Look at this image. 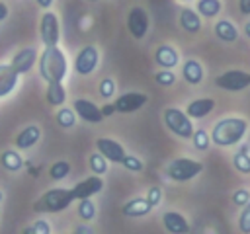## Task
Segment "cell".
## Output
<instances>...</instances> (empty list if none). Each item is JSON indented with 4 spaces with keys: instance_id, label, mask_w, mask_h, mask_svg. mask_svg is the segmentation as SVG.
<instances>
[{
    "instance_id": "ba28073f",
    "label": "cell",
    "mask_w": 250,
    "mask_h": 234,
    "mask_svg": "<svg viewBox=\"0 0 250 234\" xmlns=\"http://www.w3.org/2000/svg\"><path fill=\"white\" fill-rule=\"evenodd\" d=\"M150 27V18L148 12L141 6H133L127 14V29L133 39H145Z\"/></svg>"
},
{
    "instance_id": "3957f363",
    "label": "cell",
    "mask_w": 250,
    "mask_h": 234,
    "mask_svg": "<svg viewBox=\"0 0 250 234\" xmlns=\"http://www.w3.org/2000/svg\"><path fill=\"white\" fill-rule=\"evenodd\" d=\"M74 203V195L72 189L66 187H53L49 191H45L35 203H33V211L35 213H61L64 209H68Z\"/></svg>"
},
{
    "instance_id": "ee69618b",
    "label": "cell",
    "mask_w": 250,
    "mask_h": 234,
    "mask_svg": "<svg viewBox=\"0 0 250 234\" xmlns=\"http://www.w3.org/2000/svg\"><path fill=\"white\" fill-rule=\"evenodd\" d=\"M74 234H92V230H90V228H88V226H78V228H76V232H74Z\"/></svg>"
},
{
    "instance_id": "e575fe53",
    "label": "cell",
    "mask_w": 250,
    "mask_h": 234,
    "mask_svg": "<svg viewBox=\"0 0 250 234\" xmlns=\"http://www.w3.org/2000/svg\"><path fill=\"white\" fill-rule=\"evenodd\" d=\"M115 80L113 78H102L100 80V84H98V92H100V96L102 98H105V99H109L113 94H115Z\"/></svg>"
},
{
    "instance_id": "cb8c5ba5",
    "label": "cell",
    "mask_w": 250,
    "mask_h": 234,
    "mask_svg": "<svg viewBox=\"0 0 250 234\" xmlns=\"http://www.w3.org/2000/svg\"><path fill=\"white\" fill-rule=\"evenodd\" d=\"M45 98H47V103L53 105V107L64 105V101H66V90H64L62 82H51V84H47Z\"/></svg>"
},
{
    "instance_id": "8992f818",
    "label": "cell",
    "mask_w": 250,
    "mask_h": 234,
    "mask_svg": "<svg viewBox=\"0 0 250 234\" xmlns=\"http://www.w3.org/2000/svg\"><path fill=\"white\" fill-rule=\"evenodd\" d=\"M39 37L43 41L45 47H57L59 39H61V25H59V18L55 12L45 10L41 14L39 20Z\"/></svg>"
},
{
    "instance_id": "484cf974",
    "label": "cell",
    "mask_w": 250,
    "mask_h": 234,
    "mask_svg": "<svg viewBox=\"0 0 250 234\" xmlns=\"http://www.w3.org/2000/svg\"><path fill=\"white\" fill-rule=\"evenodd\" d=\"M232 166H234L236 172H240V174H244V176L250 174V152H248V146H246V144H242V146L238 148V152H234V156H232Z\"/></svg>"
},
{
    "instance_id": "1f68e13d",
    "label": "cell",
    "mask_w": 250,
    "mask_h": 234,
    "mask_svg": "<svg viewBox=\"0 0 250 234\" xmlns=\"http://www.w3.org/2000/svg\"><path fill=\"white\" fill-rule=\"evenodd\" d=\"M191 142H193V146L197 150H207L211 146V136H209V133L205 129H197L191 135Z\"/></svg>"
},
{
    "instance_id": "5b68a950",
    "label": "cell",
    "mask_w": 250,
    "mask_h": 234,
    "mask_svg": "<svg viewBox=\"0 0 250 234\" xmlns=\"http://www.w3.org/2000/svg\"><path fill=\"white\" fill-rule=\"evenodd\" d=\"M203 172V164L191 158H174L168 166H166V176L172 181H189L193 177H197Z\"/></svg>"
},
{
    "instance_id": "d4e9b609",
    "label": "cell",
    "mask_w": 250,
    "mask_h": 234,
    "mask_svg": "<svg viewBox=\"0 0 250 234\" xmlns=\"http://www.w3.org/2000/svg\"><path fill=\"white\" fill-rule=\"evenodd\" d=\"M0 164L8 172H20L23 168V158H21L20 150H4L0 154Z\"/></svg>"
},
{
    "instance_id": "8d00e7d4",
    "label": "cell",
    "mask_w": 250,
    "mask_h": 234,
    "mask_svg": "<svg viewBox=\"0 0 250 234\" xmlns=\"http://www.w3.org/2000/svg\"><path fill=\"white\" fill-rule=\"evenodd\" d=\"M154 82L160 84V86H174V82H176V74H174L172 70H164V68H160V70L154 74Z\"/></svg>"
},
{
    "instance_id": "bcb514c9",
    "label": "cell",
    "mask_w": 250,
    "mask_h": 234,
    "mask_svg": "<svg viewBox=\"0 0 250 234\" xmlns=\"http://www.w3.org/2000/svg\"><path fill=\"white\" fill-rule=\"evenodd\" d=\"M2 199H4V193H2V189H0V203H2Z\"/></svg>"
},
{
    "instance_id": "4dcf8cb0",
    "label": "cell",
    "mask_w": 250,
    "mask_h": 234,
    "mask_svg": "<svg viewBox=\"0 0 250 234\" xmlns=\"http://www.w3.org/2000/svg\"><path fill=\"white\" fill-rule=\"evenodd\" d=\"M88 166H90V170H92L96 176H104V174L107 172V160H105L98 150L90 154V158H88Z\"/></svg>"
},
{
    "instance_id": "60d3db41",
    "label": "cell",
    "mask_w": 250,
    "mask_h": 234,
    "mask_svg": "<svg viewBox=\"0 0 250 234\" xmlns=\"http://www.w3.org/2000/svg\"><path fill=\"white\" fill-rule=\"evenodd\" d=\"M100 111H102V115H104V117H109V115H113V113H115V107H113V103H105V105H102V107H100Z\"/></svg>"
},
{
    "instance_id": "9a60e30c",
    "label": "cell",
    "mask_w": 250,
    "mask_h": 234,
    "mask_svg": "<svg viewBox=\"0 0 250 234\" xmlns=\"http://www.w3.org/2000/svg\"><path fill=\"white\" fill-rule=\"evenodd\" d=\"M162 224L168 234H188L189 232L188 218L178 211H166L162 214Z\"/></svg>"
},
{
    "instance_id": "f35d334b",
    "label": "cell",
    "mask_w": 250,
    "mask_h": 234,
    "mask_svg": "<svg viewBox=\"0 0 250 234\" xmlns=\"http://www.w3.org/2000/svg\"><path fill=\"white\" fill-rule=\"evenodd\" d=\"M146 201H148V205L154 209V207H158L160 205V201H162V189L158 187V185H154V187H150L148 191H146Z\"/></svg>"
},
{
    "instance_id": "5bb4252c",
    "label": "cell",
    "mask_w": 250,
    "mask_h": 234,
    "mask_svg": "<svg viewBox=\"0 0 250 234\" xmlns=\"http://www.w3.org/2000/svg\"><path fill=\"white\" fill-rule=\"evenodd\" d=\"M72 189V195H74V201H78V199H92L96 193H100L102 189H104V179H102V176H90V177H86V179H82V181H78L74 187H70Z\"/></svg>"
},
{
    "instance_id": "4316f807",
    "label": "cell",
    "mask_w": 250,
    "mask_h": 234,
    "mask_svg": "<svg viewBox=\"0 0 250 234\" xmlns=\"http://www.w3.org/2000/svg\"><path fill=\"white\" fill-rule=\"evenodd\" d=\"M221 10H223V2L221 0H197V8H195V12L199 16H203V18H207V20L219 16Z\"/></svg>"
},
{
    "instance_id": "836d02e7",
    "label": "cell",
    "mask_w": 250,
    "mask_h": 234,
    "mask_svg": "<svg viewBox=\"0 0 250 234\" xmlns=\"http://www.w3.org/2000/svg\"><path fill=\"white\" fill-rule=\"evenodd\" d=\"M121 166H123L127 172H133V174L143 172V168H145L143 160H141L139 156H133V154H125V158L121 160Z\"/></svg>"
},
{
    "instance_id": "277c9868",
    "label": "cell",
    "mask_w": 250,
    "mask_h": 234,
    "mask_svg": "<svg viewBox=\"0 0 250 234\" xmlns=\"http://www.w3.org/2000/svg\"><path fill=\"white\" fill-rule=\"evenodd\" d=\"M162 121H164L166 129L172 135H176L180 138H186V140L191 138V135L195 131L193 129V121L188 117L186 111H182L178 107H166L164 113H162Z\"/></svg>"
},
{
    "instance_id": "7c38bea8",
    "label": "cell",
    "mask_w": 250,
    "mask_h": 234,
    "mask_svg": "<svg viewBox=\"0 0 250 234\" xmlns=\"http://www.w3.org/2000/svg\"><path fill=\"white\" fill-rule=\"evenodd\" d=\"M96 150L107 160V162H113V164H121V160L125 158V148L117 142V140H113V138H109V136H100L98 140H96Z\"/></svg>"
},
{
    "instance_id": "4fadbf2b",
    "label": "cell",
    "mask_w": 250,
    "mask_h": 234,
    "mask_svg": "<svg viewBox=\"0 0 250 234\" xmlns=\"http://www.w3.org/2000/svg\"><path fill=\"white\" fill-rule=\"evenodd\" d=\"M72 109H74L76 117H80L84 123H92V125H96V123H100V121L104 119L100 107H98L94 101L84 99V98H76L74 103H72Z\"/></svg>"
},
{
    "instance_id": "7dc6e473",
    "label": "cell",
    "mask_w": 250,
    "mask_h": 234,
    "mask_svg": "<svg viewBox=\"0 0 250 234\" xmlns=\"http://www.w3.org/2000/svg\"><path fill=\"white\" fill-rule=\"evenodd\" d=\"M86 2H100V0H86Z\"/></svg>"
},
{
    "instance_id": "f546056e",
    "label": "cell",
    "mask_w": 250,
    "mask_h": 234,
    "mask_svg": "<svg viewBox=\"0 0 250 234\" xmlns=\"http://www.w3.org/2000/svg\"><path fill=\"white\" fill-rule=\"evenodd\" d=\"M78 216L84 222H90L96 218V205L92 199H78Z\"/></svg>"
},
{
    "instance_id": "f1b7e54d",
    "label": "cell",
    "mask_w": 250,
    "mask_h": 234,
    "mask_svg": "<svg viewBox=\"0 0 250 234\" xmlns=\"http://www.w3.org/2000/svg\"><path fill=\"white\" fill-rule=\"evenodd\" d=\"M68 174H70V164H68L66 160H57V162H53L51 168H49V177H51L53 181H61V179H64Z\"/></svg>"
},
{
    "instance_id": "6da1fadb",
    "label": "cell",
    "mask_w": 250,
    "mask_h": 234,
    "mask_svg": "<svg viewBox=\"0 0 250 234\" xmlns=\"http://www.w3.org/2000/svg\"><path fill=\"white\" fill-rule=\"evenodd\" d=\"M248 133V121L244 117H223L211 129V144L217 146H234L240 144Z\"/></svg>"
},
{
    "instance_id": "603a6c76",
    "label": "cell",
    "mask_w": 250,
    "mask_h": 234,
    "mask_svg": "<svg viewBox=\"0 0 250 234\" xmlns=\"http://www.w3.org/2000/svg\"><path fill=\"white\" fill-rule=\"evenodd\" d=\"M213 31H215L217 39H221L223 43H232V41L238 39V29L230 20H219L215 23Z\"/></svg>"
},
{
    "instance_id": "7bdbcfd3",
    "label": "cell",
    "mask_w": 250,
    "mask_h": 234,
    "mask_svg": "<svg viewBox=\"0 0 250 234\" xmlns=\"http://www.w3.org/2000/svg\"><path fill=\"white\" fill-rule=\"evenodd\" d=\"M35 2H37V6H39V8L49 10V8L53 6V2H55V0H35Z\"/></svg>"
},
{
    "instance_id": "c3c4849f",
    "label": "cell",
    "mask_w": 250,
    "mask_h": 234,
    "mask_svg": "<svg viewBox=\"0 0 250 234\" xmlns=\"http://www.w3.org/2000/svg\"><path fill=\"white\" fill-rule=\"evenodd\" d=\"M180 2H189V0H180Z\"/></svg>"
},
{
    "instance_id": "44dd1931",
    "label": "cell",
    "mask_w": 250,
    "mask_h": 234,
    "mask_svg": "<svg viewBox=\"0 0 250 234\" xmlns=\"http://www.w3.org/2000/svg\"><path fill=\"white\" fill-rule=\"evenodd\" d=\"M203 66H201V62L199 60H195V58H188L184 64H182V78L188 82V84H191V86H197V84H201L203 82Z\"/></svg>"
},
{
    "instance_id": "8fae6325",
    "label": "cell",
    "mask_w": 250,
    "mask_h": 234,
    "mask_svg": "<svg viewBox=\"0 0 250 234\" xmlns=\"http://www.w3.org/2000/svg\"><path fill=\"white\" fill-rule=\"evenodd\" d=\"M37 58H39V53H37L35 47H23V49H20L18 53H14V57H12V60H10V66L21 76V74L29 72V70L35 66Z\"/></svg>"
},
{
    "instance_id": "f6af8a7d",
    "label": "cell",
    "mask_w": 250,
    "mask_h": 234,
    "mask_svg": "<svg viewBox=\"0 0 250 234\" xmlns=\"http://www.w3.org/2000/svg\"><path fill=\"white\" fill-rule=\"evenodd\" d=\"M244 33H246V37L250 39V21H246V23H244Z\"/></svg>"
},
{
    "instance_id": "d6a6232c",
    "label": "cell",
    "mask_w": 250,
    "mask_h": 234,
    "mask_svg": "<svg viewBox=\"0 0 250 234\" xmlns=\"http://www.w3.org/2000/svg\"><path fill=\"white\" fill-rule=\"evenodd\" d=\"M21 234H51V224L45 218H37L35 222H31L29 226H25L21 230Z\"/></svg>"
},
{
    "instance_id": "ab89813d",
    "label": "cell",
    "mask_w": 250,
    "mask_h": 234,
    "mask_svg": "<svg viewBox=\"0 0 250 234\" xmlns=\"http://www.w3.org/2000/svg\"><path fill=\"white\" fill-rule=\"evenodd\" d=\"M238 10L242 16H250V0H238Z\"/></svg>"
},
{
    "instance_id": "7a4b0ae2",
    "label": "cell",
    "mask_w": 250,
    "mask_h": 234,
    "mask_svg": "<svg viewBox=\"0 0 250 234\" xmlns=\"http://www.w3.org/2000/svg\"><path fill=\"white\" fill-rule=\"evenodd\" d=\"M39 76L51 84V82H62L68 74V60L66 55L59 47H45L43 53L37 58Z\"/></svg>"
},
{
    "instance_id": "74e56055",
    "label": "cell",
    "mask_w": 250,
    "mask_h": 234,
    "mask_svg": "<svg viewBox=\"0 0 250 234\" xmlns=\"http://www.w3.org/2000/svg\"><path fill=\"white\" fill-rule=\"evenodd\" d=\"M232 203L236 205V207H244L248 201H250V191L246 189V187H238L234 193H232Z\"/></svg>"
},
{
    "instance_id": "e0dca14e",
    "label": "cell",
    "mask_w": 250,
    "mask_h": 234,
    "mask_svg": "<svg viewBox=\"0 0 250 234\" xmlns=\"http://www.w3.org/2000/svg\"><path fill=\"white\" fill-rule=\"evenodd\" d=\"M41 140V129L39 125H27L16 135V148L18 150H29Z\"/></svg>"
},
{
    "instance_id": "30bf717a",
    "label": "cell",
    "mask_w": 250,
    "mask_h": 234,
    "mask_svg": "<svg viewBox=\"0 0 250 234\" xmlns=\"http://www.w3.org/2000/svg\"><path fill=\"white\" fill-rule=\"evenodd\" d=\"M146 101H148L146 94H143V92H127V94H121L113 101V107H115V113H135Z\"/></svg>"
},
{
    "instance_id": "b9f144b4",
    "label": "cell",
    "mask_w": 250,
    "mask_h": 234,
    "mask_svg": "<svg viewBox=\"0 0 250 234\" xmlns=\"http://www.w3.org/2000/svg\"><path fill=\"white\" fill-rule=\"evenodd\" d=\"M8 14H10V10H8V6L0 0V21H4L6 18H8Z\"/></svg>"
},
{
    "instance_id": "9c48e42d",
    "label": "cell",
    "mask_w": 250,
    "mask_h": 234,
    "mask_svg": "<svg viewBox=\"0 0 250 234\" xmlns=\"http://www.w3.org/2000/svg\"><path fill=\"white\" fill-rule=\"evenodd\" d=\"M100 64V51L94 45L82 47L74 57V70L80 76H90Z\"/></svg>"
},
{
    "instance_id": "52a82bcc",
    "label": "cell",
    "mask_w": 250,
    "mask_h": 234,
    "mask_svg": "<svg viewBox=\"0 0 250 234\" xmlns=\"http://www.w3.org/2000/svg\"><path fill=\"white\" fill-rule=\"evenodd\" d=\"M215 86L227 92H242L250 86V74L244 70H227L215 78Z\"/></svg>"
},
{
    "instance_id": "d590c367",
    "label": "cell",
    "mask_w": 250,
    "mask_h": 234,
    "mask_svg": "<svg viewBox=\"0 0 250 234\" xmlns=\"http://www.w3.org/2000/svg\"><path fill=\"white\" fill-rule=\"evenodd\" d=\"M238 230L242 234H250V201L242 207V211L238 214Z\"/></svg>"
},
{
    "instance_id": "83f0119b",
    "label": "cell",
    "mask_w": 250,
    "mask_h": 234,
    "mask_svg": "<svg viewBox=\"0 0 250 234\" xmlns=\"http://www.w3.org/2000/svg\"><path fill=\"white\" fill-rule=\"evenodd\" d=\"M55 119H57V125H59L61 129H72V127L76 125V113H74L72 107L61 105V109L57 111Z\"/></svg>"
},
{
    "instance_id": "ffe728a7",
    "label": "cell",
    "mask_w": 250,
    "mask_h": 234,
    "mask_svg": "<svg viewBox=\"0 0 250 234\" xmlns=\"http://www.w3.org/2000/svg\"><path fill=\"white\" fill-rule=\"evenodd\" d=\"M150 211H152V207L148 205L146 197H135V199L127 201V203L121 207V213H123V216H127V218H139V216L148 214Z\"/></svg>"
},
{
    "instance_id": "d6986e66",
    "label": "cell",
    "mask_w": 250,
    "mask_h": 234,
    "mask_svg": "<svg viewBox=\"0 0 250 234\" xmlns=\"http://www.w3.org/2000/svg\"><path fill=\"white\" fill-rule=\"evenodd\" d=\"M213 109H215V99L213 98H197V99H193V101L188 103L186 113H188L189 119H203Z\"/></svg>"
},
{
    "instance_id": "2e32d148",
    "label": "cell",
    "mask_w": 250,
    "mask_h": 234,
    "mask_svg": "<svg viewBox=\"0 0 250 234\" xmlns=\"http://www.w3.org/2000/svg\"><path fill=\"white\" fill-rule=\"evenodd\" d=\"M154 62L164 70H172L180 64V53L172 45H160L154 51Z\"/></svg>"
},
{
    "instance_id": "ac0fdd59",
    "label": "cell",
    "mask_w": 250,
    "mask_h": 234,
    "mask_svg": "<svg viewBox=\"0 0 250 234\" xmlns=\"http://www.w3.org/2000/svg\"><path fill=\"white\" fill-rule=\"evenodd\" d=\"M20 82V74L10 64H0V98H8Z\"/></svg>"
},
{
    "instance_id": "7402d4cb",
    "label": "cell",
    "mask_w": 250,
    "mask_h": 234,
    "mask_svg": "<svg viewBox=\"0 0 250 234\" xmlns=\"http://www.w3.org/2000/svg\"><path fill=\"white\" fill-rule=\"evenodd\" d=\"M180 27L188 33H199L201 29V16L191 8H182L180 12Z\"/></svg>"
}]
</instances>
